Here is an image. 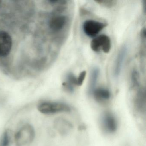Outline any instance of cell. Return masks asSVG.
I'll use <instances>...</instances> for the list:
<instances>
[{
	"mask_svg": "<svg viewBox=\"0 0 146 146\" xmlns=\"http://www.w3.org/2000/svg\"><path fill=\"white\" fill-rule=\"evenodd\" d=\"M35 131L33 126L29 124L23 125L17 130L14 135L16 146H28L35 139Z\"/></svg>",
	"mask_w": 146,
	"mask_h": 146,
	"instance_id": "cell-1",
	"label": "cell"
},
{
	"mask_svg": "<svg viewBox=\"0 0 146 146\" xmlns=\"http://www.w3.org/2000/svg\"><path fill=\"white\" fill-rule=\"evenodd\" d=\"M37 108L41 113L47 115L69 112L71 111L70 107L67 104L54 102H42L38 105Z\"/></svg>",
	"mask_w": 146,
	"mask_h": 146,
	"instance_id": "cell-2",
	"label": "cell"
},
{
	"mask_svg": "<svg viewBox=\"0 0 146 146\" xmlns=\"http://www.w3.org/2000/svg\"><path fill=\"white\" fill-rule=\"evenodd\" d=\"M100 124L102 130L108 134L114 133L117 129V119L110 112H105L102 115Z\"/></svg>",
	"mask_w": 146,
	"mask_h": 146,
	"instance_id": "cell-3",
	"label": "cell"
},
{
	"mask_svg": "<svg viewBox=\"0 0 146 146\" xmlns=\"http://www.w3.org/2000/svg\"><path fill=\"white\" fill-rule=\"evenodd\" d=\"M111 40L109 36L102 35L94 38L90 43V47L94 52H100L101 50L105 53H108L111 49Z\"/></svg>",
	"mask_w": 146,
	"mask_h": 146,
	"instance_id": "cell-4",
	"label": "cell"
},
{
	"mask_svg": "<svg viewBox=\"0 0 146 146\" xmlns=\"http://www.w3.org/2000/svg\"><path fill=\"white\" fill-rule=\"evenodd\" d=\"M106 26V24L104 23L95 20H87L83 24L82 29L84 32L87 36L94 37Z\"/></svg>",
	"mask_w": 146,
	"mask_h": 146,
	"instance_id": "cell-5",
	"label": "cell"
},
{
	"mask_svg": "<svg viewBox=\"0 0 146 146\" xmlns=\"http://www.w3.org/2000/svg\"><path fill=\"white\" fill-rule=\"evenodd\" d=\"M13 46L10 35L3 31H0V57H5L10 54Z\"/></svg>",
	"mask_w": 146,
	"mask_h": 146,
	"instance_id": "cell-6",
	"label": "cell"
},
{
	"mask_svg": "<svg viewBox=\"0 0 146 146\" xmlns=\"http://www.w3.org/2000/svg\"><path fill=\"white\" fill-rule=\"evenodd\" d=\"M134 99V106L136 111L140 113L146 111V93L144 89L139 87Z\"/></svg>",
	"mask_w": 146,
	"mask_h": 146,
	"instance_id": "cell-7",
	"label": "cell"
},
{
	"mask_svg": "<svg viewBox=\"0 0 146 146\" xmlns=\"http://www.w3.org/2000/svg\"><path fill=\"white\" fill-rule=\"evenodd\" d=\"M67 23V18L66 16L56 15L50 19L48 22V26L53 32H59L63 29Z\"/></svg>",
	"mask_w": 146,
	"mask_h": 146,
	"instance_id": "cell-8",
	"label": "cell"
},
{
	"mask_svg": "<svg viewBox=\"0 0 146 146\" xmlns=\"http://www.w3.org/2000/svg\"><path fill=\"white\" fill-rule=\"evenodd\" d=\"M127 54V47L123 46L119 52L115 61L113 70V73L115 77L117 78L121 73Z\"/></svg>",
	"mask_w": 146,
	"mask_h": 146,
	"instance_id": "cell-9",
	"label": "cell"
},
{
	"mask_svg": "<svg viewBox=\"0 0 146 146\" xmlns=\"http://www.w3.org/2000/svg\"><path fill=\"white\" fill-rule=\"evenodd\" d=\"M91 94L93 95L95 100L101 103L108 101L111 97L110 91L105 88H95Z\"/></svg>",
	"mask_w": 146,
	"mask_h": 146,
	"instance_id": "cell-10",
	"label": "cell"
},
{
	"mask_svg": "<svg viewBox=\"0 0 146 146\" xmlns=\"http://www.w3.org/2000/svg\"><path fill=\"white\" fill-rule=\"evenodd\" d=\"M57 130L62 135H66L72 129V125L69 121L62 118L57 119L54 122Z\"/></svg>",
	"mask_w": 146,
	"mask_h": 146,
	"instance_id": "cell-11",
	"label": "cell"
},
{
	"mask_svg": "<svg viewBox=\"0 0 146 146\" xmlns=\"http://www.w3.org/2000/svg\"><path fill=\"white\" fill-rule=\"evenodd\" d=\"M100 74V70L97 67H94L92 70L90 78L89 84L88 86L89 94H91L95 89L97 84Z\"/></svg>",
	"mask_w": 146,
	"mask_h": 146,
	"instance_id": "cell-12",
	"label": "cell"
},
{
	"mask_svg": "<svg viewBox=\"0 0 146 146\" xmlns=\"http://www.w3.org/2000/svg\"><path fill=\"white\" fill-rule=\"evenodd\" d=\"M66 82L63 83V86L69 92H73L74 86H77V77L73 73H69L66 76Z\"/></svg>",
	"mask_w": 146,
	"mask_h": 146,
	"instance_id": "cell-13",
	"label": "cell"
},
{
	"mask_svg": "<svg viewBox=\"0 0 146 146\" xmlns=\"http://www.w3.org/2000/svg\"><path fill=\"white\" fill-rule=\"evenodd\" d=\"M131 82L133 88H138L140 87L139 74L136 70H133L131 72Z\"/></svg>",
	"mask_w": 146,
	"mask_h": 146,
	"instance_id": "cell-14",
	"label": "cell"
},
{
	"mask_svg": "<svg viewBox=\"0 0 146 146\" xmlns=\"http://www.w3.org/2000/svg\"><path fill=\"white\" fill-rule=\"evenodd\" d=\"M97 4H99L101 6L107 8H111L114 7L117 4V1H95Z\"/></svg>",
	"mask_w": 146,
	"mask_h": 146,
	"instance_id": "cell-15",
	"label": "cell"
},
{
	"mask_svg": "<svg viewBox=\"0 0 146 146\" xmlns=\"http://www.w3.org/2000/svg\"><path fill=\"white\" fill-rule=\"evenodd\" d=\"M10 143V136L8 131L4 133L2 137L1 141L0 143V146H8Z\"/></svg>",
	"mask_w": 146,
	"mask_h": 146,
	"instance_id": "cell-16",
	"label": "cell"
},
{
	"mask_svg": "<svg viewBox=\"0 0 146 146\" xmlns=\"http://www.w3.org/2000/svg\"><path fill=\"white\" fill-rule=\"evenodd\" d=\"M86 76V71H83L80 73L78 77L77 78V86H81L82 85Z\"/></svg>",
	"mask_w": 146,
	"mask_h": 146,
	"instance_id": "cell-17",
	"label": "cell"
},
{
	"mask_svg": "<svg viewBox=\"0 0 146 146\" xmlns=\"http://www.w3.org/2000/svg\"><path fill=\"white\" fill-rule=\"evenodd\" d=\"M141 37L142 40L145 41L146 40V29L145 28H143L141 31Z\"/></svg>",
	"mask_w": 146,
	"mask_h": 146,
	"instance_id": "cell-18",
	"label": "cell"
},
{
	"mask_svg": "<svg viewBox=\"0 0 146 146\" xmlns=\"http://www.w3.org/2000/svg\"><path fill=\"white\" fill-rule=\"evenodd\" d=\"M0 2H1V1H0Z\"/></svg>",
	"mask_w": 146,
	"mask_h": 146,
	"instance_id": "cell-19",
	"label": "cell"
}]
</instances>
